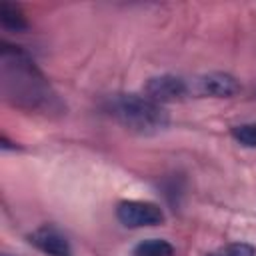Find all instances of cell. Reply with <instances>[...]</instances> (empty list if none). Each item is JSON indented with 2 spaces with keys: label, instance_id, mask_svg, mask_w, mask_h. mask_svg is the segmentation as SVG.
Instances as JSON below:
<instances>
[{
  "label": "cell",
  "instance_id": "2",
  "mask_svg": "<svg viewBox=\"0 0 256 256\" xmlns=\"http://www.w3.org/2000/svg\"><path fill=\"white\" fill-rule=\"evenodd\" d=\"M108 112L128 130L138 134H154L170 124V116L162 104L146 94H116L108 102Z\"/></svg>",
  "mask_w": 256,
  "mask_h": 256
},
{
  "label": "cell",
  "instance_id": "1",
  "mask_svg": "<svg viewBox=\"0 0 256 256\" xmlns=\"http://www.w3.org/2000/svg\"><path fill=\"white\" fill-rule=\"evenodd\" d=\"M0 76L4 98L28 112H62V102L52 90L34 60L20 48L8 42L0 44Z\"/></svg>",
  "mask_w": 256,
  "mask_h": 256
},
{
  "label": "cell",
  "instance_id": "10",
  "mask_svg": "<svg viewBox=\"0 0 256 256\" xmlns=\"http://www.w3.org/2000/svg\"><path fill=\"white\" fill-rule=\"evenodd\" d=\"M206 256H256V248L248 242H230Z\"/></svg>",
  "mask_w": 256,
  "mask_h": 256
},
{
  "label": "cell",
  "instance_id": "6",
  "mask_svg": "<svg viewBox=\"0 0 256 256\" xmlns=\"http://www.w3.org/2000/svg\"><path fill=\"white\" fill-rule=\"evenodd\" d=\"M28 240L32 246H36L46 256H72V248H70L66 236L50 224H44V226L36 228L34 232H30Z\"/></svg>",
  "mask_w": 256,
  "mask_h": 256
},
{
  "label": "cell",
  "instance_id": "5",
  "mask_svg": "<svg viewBox=\"0 0 256 256\" xmlns=\"http://www.w3.org/2000/svg\"><path fill=\"white\" fill-rule=\"evenodd\" d=\"M240 84L228 72H210L190 80V96H210V98H230L238 94Z\"/></svg>",
  "mask_w": 256,
  "mask_h": 256
},
{
  "label": "cell",
  "instance_id": "3",
  "mask_svg": "<svg viewBox=\"0 0 256 256\" xmlns=\"http://www.w3.org/2000/svg\"><path fill=\"white\" fill-rule=\"evenodd\" d=\"M116 218L128 228L158 226L166 220L164 210L154 202L144 200H122L116 206Z\"/></svg>",
  "mask_w": 256,
  "mask_h": 256
},
{
  "label": "cell",
  "instance_id": "7",
  "mask_svg": "<svg viewBox=\"0 0 256 256\" xmlns=\"http://www.w3.org/2000/svg\"><path fill=\"white\" fill-rule=\"evenodd\" d=\"M0 24L10 30V32H26L28 30V20L20 6L10 4V2H0Z\"/></svg>",
  "mask_w": 256,
  "mask_h": 256
},
{
  "label": "cell",
  "instance_id": "4",
  "mask_svg": "<svg viewBox=\"0 0 256 256\" xmlns=\"http://www.w3.org/2000/svg\"><path fill=\"white\" fill-rule=\"evenodd\" d=\"M144 94L158 104L176 102V100L190 96V80H186L182 76H174V74L154 76L146 82Z\"/></svg>",
  "mask_w": 256,
  "mask_h": 256
},
{
  "label": "cell",
  "instance_id": "8",
  "mask_svg": "<svg viewBox=\"0 0 256 256\" xmlns=\"http://www.w3.org/2000/svg\"><path fill=\"white\" fill-rule=\"evenodd\" d=\"M132 256H174V246L162 238H146L132 248Z\"/></svg>",
  "mask_w": 256,
  "mask_h": 256
},
{
  "label": "cell",
  "instance_id": "9",
  "mask_svg": "<svg viewBox=\"0 0 256 256\" xmlns=\"http://www.w3.org/2000/svg\"><path fill=\"white\" fill-rule=\"evenodd\" d=\"M232 138L246 146V148H256V122H244V124H238L230 130Z\"/></svg>",
  "mask_w": 256,
  "mask_h": 256
}]
</instances>
